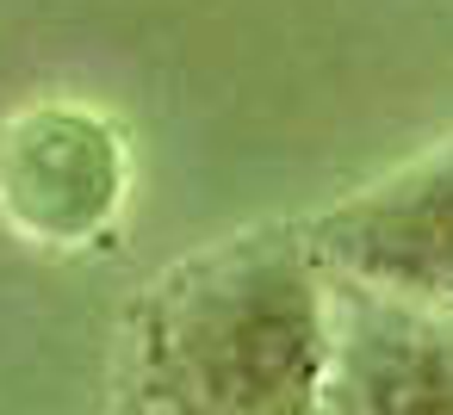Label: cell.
Listing matches in <instances>:
<instances>
[{
  "mask_svg": "<svg viewBox=\"0 0 453 415\" xmlns=\"http://www.w3.org/2000/svg\"><path fill=\"white\" fill-rule=\"evenodd\" d=\"M335 291L311 242L242 236L174 267L131 335L137 415H323Z\"/></svg>",
  "mask_w": 453,
  "mask_h": 415,
  "instance_id": "obj_1",
  "label": "cell"
},
{
  "mask_svg": "<svg viewBox=\"0 0 453 415\" xmlns=\"http://www.w3.org/2000/svg\"><path fill=\"white\" fill-rule=\"evenodd\" d=\"M311 248L354 291L453 310V143L335 205Z\"/></svg>",
  "mask_w": 453,
  "mask_h": 415,
  "instance_id": "obj_2",
  "label": "cell"
},
{
  "mask_svg": "<svg viewBox=\"0 0 453 415\" xmlns=\"http://www.w3.org/2000/svg\"><path fill=\"white\" fill-rule=\"evenodd\" d=\"M323 415H453V310L335 285Z\"/></svg>",
  "mask_w": 453,
  "mask_h": 415,
  "instance_id": "obj_3",
  "label": "cell"
},
{
  "mask_svg": "<svg viewBox=\"0 0 453 415\" xmlns=\"http://www.w3.org/2000/svg\"><path fill=\"white\" fill-rule=\"evenodd\" d=\"M32 143L13 149V168H7V199L19 211V223L32 236H50V242H81L106 211H112V192H119V168H112V149L106 137H94L88 124L75 118H32Z\"/></svg>",
  "mask_w": 453,
  "mask_h": 415,
  "instance_id": "obj_4",
  "label": "cell"
}]
</instances>
